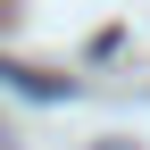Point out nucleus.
Returning a JSON list of instances; mask_svg holds the SVG:
<instances>
[{"label":"nucleus","instance_id":"nucleus-1","mask_svg":"<svg viewBox=\"0 0 150 150\" xmlns=\"http://www.w3.org/2000/svg\"><path fill=\"white\" fill-rule=\"evenodd\" d=\"M0 75H8V83H17V92H33V100H59V92H67V83H59V75H33V67H0Z\"/></svg>","mask_w":150,"mask_h":150}]
</instances>
